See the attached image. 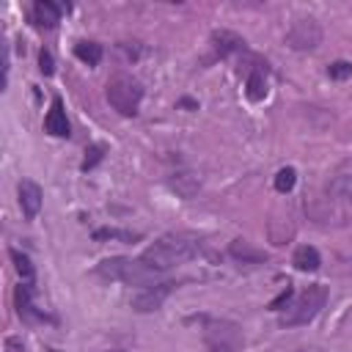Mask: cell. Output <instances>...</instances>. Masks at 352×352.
<instances>
[{
	"label": "cell",
	"instance_id": "obj_1",
	"mask_svg": "<svg viewBox=\"0 0 352 352\" xmlns=\"http://www.w3.org/2000/svg\"><path fill=\"white\" fill-rule=\"evenodd\" d=\"M198 250H201L198 236L179 231V234H165V236L154 239V242L140 253V261H143L151 272L160 275V272H165V270H170V267H176V264H184V261L195 258Z\"/></svg>",
	"mask_w": 352,
	"mask_h": 352
},
{
	"label": "cell",
	"instance_id": "obj_2",
	"mask_svg": "<svg viewBox=\"0 0 352 352\" xmlns=\"http://www.w3.org/2000/svg\"><path fill=\"white\" fill-rule=\"evenodd\" d=\"M330 292L324 283H311L305 292H300L289 305H286V314L280 316V324L283 327H300V324H308L319 316V311L324 308Z\"/></svg>",
	"mask_w": 352,
	"mask_h": 352
},
{
	"label": "cell",
	"instance_id": "obj_3",
	"mask_svg": "<svg viewBox=\"0 0 352 352\" xmlns=\"http://www.w3.org/2000/svg\"><path fill=\"white\" fill-rule=\"evenodd\" d=\"M96 272L107 280H121V283H129V286H148L157 278V272H151L140 258H126V256L104 258L96 267Z\"/></svg>",
	"mask_w": 352,
	"mask_h": 352
},
{
	"label": "cell",
	"instance_id": "obj_4",
	"mask_svg": "<svg viewBox=\"0 0 352 352\" xmlns=\"http://www.w3.org/2000/svg\"><path fill=\"white\" fill-rule=\"evenodd\" d=\"M107 102L113 110H118L121 116H138L140 102H143V85L140 80H135L132 74H116L107 80Z\"/></svg>",
	"mask_w": 352,
	"mask_h": 352
},
{
	"label": "cell",
	"instance_id": "obj_5",
	"mask_svg": "<svg viewBox=\"0 0 352 352\" xmlns=\"http://www.w3.org/2000/svg\"><path fill=\"white\" fill-rule=\"evenodd\" d=\"M286 41L292 50H300V52L316 50L322 41V28L314 16H297L286 30Z\"/></svg>",
	"mask_w": 352,
	"mask_h": 352
},
{
	"label": "cell",
	"instance_id": "obj_6",
	"mask_svg": "<svg viewBox=\"0 0 352 352\" xmlns=\"http://www.w3.org/2000/svg\"><path fill=\"white\" fill-rule=\"evenodd\" d=\"M176 283H170V280H165V283H148V286H143L135 297H132V308L135 311H140V314H148V311H157L162 302H165V297L170 294V289H173Z\"/></svg>",
	"mask_w": 352,
	"mask_h": 352
},
{
	"label": "cell",
	"instance_id": "obj_7",
	"mask_svg": "<svg viewBox=\"0 0 352 352\" xmlns=\"http://www.w3.org/2000/svg\"><path fill=\"white\" fill-rule=\"evenodd\" d=\"M16 192H19L22 214H25L28 220H33V217L41 212V201H44L41 187H38L33 179H22V182H19V187H16Z\"/></svg>",
	"mask_w": 352,
	"mask_h": 352
},
{
	"label": "cell",
	"instance_id": "obj_8",
	"mask_svg": "<svg viewBox=\"0 0 352 352\" xmlns=\"http://www.w3.org/2000/svg\"><path fill=\"white\" fill-rule=\"evenodd\" d=\"M44 129L50 135H55V138H69L72 135V124L66 118V110H63V99L60 96L52 99V104H50V110L44 116Z\"/></svg>",
	"mask_w": 352,
	"mask_h": 352
},
{
	"label": "cell",
	"instance_id": "obj_9",
	"mask_svg": "<svg viewBox=\"0 0 352 352\" xmlns=\"http://www.w3.org/2000/svg\"><path fill=\"white\" fill-rule=\"evenodd\" d=\"M63 8H69V6H58V3H52V0H36V3H33V11H30V14H33L36 28L52 30V28L60 22Z\"/></svg>",
	"mask_w": 352,
	"mask_h": 352
},
{
	"label": "cell",
	"instance_id": "obj_10",
	"mask_svg": "<svg viewBox=\"0 0 352 352\" xmlns=\"http://www.w3.org/2000/svg\"><path fill=\"white\" fill-rule=\"evenodd\" d=\"M212 47H214V52L220 58H228V55L245 50V38L239 33H234V30H214L212 33Z\"/></svg>",
	"mask_w": 352,
	"mask_h": 352
},
{
	"label": "cell",
	"instance_id": "obj_11",
	"mask_svg": "<svg viewBox=\"0 0 352 352\" xmlns=\"http://www.w3.org/2000/svg\"><path fill=\"white\" fill-rule=\"evenodd\" d=\"M16 314H19V319H28V322H41V319H47L44 314H38L36 311V305H33V283H19L16 286Z\"/></svg>",
	"mask_w": 352,
	"mask_h": 352
},
{
	"label": "cell",
	"instance_id": "obj_12",
	"mask_svg": "<svg viewBox=\"0 0 352 352\" xmlns=\"http://www.w3.org/2000/svg\"><path fill=\"white\" fill-rule=\"evenodd\" d=\"M228 253H231L236 261H242V264H264V261H267V253L258 250V248H253V245L245 242V239H234V242L228 245Z\"/></svg>",
	"mask_w": 352,
	"mask_h": 352
},
{
	"label": "cell",
	"instance_id": "obj_13",
	"mask_svg": "<svg viewBox=\"0 0 352 352\" xmlns=\"http://www.w3.org/2000/svg\"><path fill=\"white\" fill-rule=\"evenodd\" d=\"M292 264L300 270V272H316L322 267V256L314 245H300L292 256Z\"/></svg>",
	"mask_w": 352,
	"mask_h": 352
},
{
	"label": "cell",
	"instance_id": "obj_14",
	"mask_svg": "<svg viewBox=\"0 0 352 352\" xmlns=\"http://www.w3.org/2000/svg\"><path fill=\"white\" fill-rule=\"evenodd\" d=\"M267 69H253L250 74H248V82H245V94H248V99L250 102H261L264 96H267Z\"/></svg>",
	"mask_w": 352,
	"mask_h": 352
},
{
	"label": "cell",
	"instance_id": "obj_15",
	"mask_svg": "<svg viewBox=\"0 0 352 352\" xmlns=\"http://www.w3.org/2000/svg\"><path fill=\"white\" fill-rule=\"evenodd\" d=\"M168 184H170L179 195L190 198V195L201 187V176H195V173H190V170H179V173H173V176L168 179Z\"/></svg>",
	"mask_w": 352,
	"mask_h": 352
},
{
	"label": "cell",
	"instance_id": "obj_16",
	"mask_svg": "<svg viewBox=\"0 0 352 352\" xmlns=\"http://www.w3.org/2000/svg\"><path fill=\"white\" fill-rule=\"evenodd\" d=\"M8 256H11L14 270H16V275L22 278V283H33V280H36V267H33L30 256H28V253H22V250H16V248H11V250H8Z\"/></svg>",
	"mask_w": 352,
	"mask_h": 352
},
{
	"label": "cell",
	"instance_id": "obj_17",
	"mask_svg": "<svg viewBox=\"0 0 352 352\" xmlns=\"http://www.w3.org/2000/svg\"><path fill=\"white\" fill-rule=\"evenodd\" d=\"M74 55H77L82 63H88V66H99L104 50H102V44H96V41H77V44H74Z\"/></svg>",
	"mask_w": 352,
	"mask_h": 352
},
{
	"label": "cell",
	"instance_id": "obj_18",
	"mask_svg": "<svg viewBox=\"0 0 352 352\" xmlns=\"http://www.w3.org/2000/svg\"><path fill=\"white\" fill-rule=\"evenodd\" d=\"M94 239L102 242V239H118V242H135L140 239L138 231H121V228H96L94 231Z\"/></svg>",
	"mask_w": 352,
	"mask_h": 352
},
{
	"label": "cell",
	"instance_id": "obj_19",
	"mask_svg": "<svg viewBox=\"0 0 352 352\" xmlns=\"http://www.w3.org/2000/svg\"><path fill=\"white\" fill-rule=\"evenodd\" d=\"M275 190L278 192H292L294 190V184H297V170L292 168V165H286V168H280L278 173H275Z\"/></svg>",
	"mask_w": 352,
	"mask_h": 352
},
{
	"label": "cell",
	"instance_id": "obj_20",
	"mask_svg": "<svg viewBox=\"0 0 352 352\" xmlns=\"http://www.w3.org/2000/svg\"><path fill=\"white\" fill-rule=\"evenodd\" d=\"M327 190H330L333 195H338V198H346V201H352V173L336 176V179L327 184Z\"/></svg>",
	"mask_w": 352,
	"mask_h": 352
},
{
	"label": "cell",
	"instance_id": "obj_21",
	"mask_svg": "<svg viewBox=\"0 0 352 352\" xmlns=\"http://www.w3.org/2000/svg\"><path fill=\"white\" fill-rule=\"evenodd\" d=\"M327 77L330 80H346L352 77V60H336L327 66Z\"/></svg>",
	"mask_w": 352,
	"mask_h": 352
},
{
	"label": "cell",
	"instance_id": "obj_22",
	"mask_svg": "<svg viewBox=\"0 0 352 352\" xmlns=\"http://www.w3.org/2000/svg\"><path fill=\"white\" fill-rule=\"evenodd\" d=\"M102 154H104V146H99V143H96V146H91V148L85 151V160H82V170H91V168H94V165L102 160Z\"/></svg>",
	"mask_w": 352,
	"mask_h": 352
},
{
	"label": "cell",
	"instance_id": "obj_23",
	"mask_svg": "<svg viewBox=\"0 0 352 352\" xmlns=\"http://www.w3.org/2000/svg\"><path fill=\"white\" fill-rule=\"evenodd\" d=\"M292 300H294V289H292V286H286V289H283V292L270 302V311H280V305H289Z\"/></svg>",
	"mask_w": 352,
	"mask_h": 352
},
{
	"label": "cell",
	"instance_id": "obj_24",
	"mask_svg": "<svg viewBox=\"0 0 352 352\" xmlns=\"http://www.w3.org/2000/svg\"><path fill=\"white\" fill-rule=\"evenodd\" d=\"M38 69H41V74H47V77L55 72V66H52V52H50V50H41V52H38Z\"/></svg>",
	"mask_w": 352,
	"mask_h": 352
},
{
	"label": "cell",
	"instance_id": "obj_25",
	"mask_svg": "<svg viewBox=\"0 0 352 352\" xmlns=\"http://www.w3.org/2000/svg\"><path fill=\"white\" fill-rule=\"evenodd\" d=\"M118 50L124 52V60H138V55H140V47L135 44V47H129V41H121L118 44Z\"/></svg>",
	"mask_w": 352,
	"mask_h": 352
},
{
	"label": "cell",
	"instance_id": "obj_26",
	"mask_svg": "<svg viewBox=\"0 0 352 352\" xmlns=\"http://www.w3.org/2000/svg\"><path fill=\"white\" fill-rule=\"evenodd\" d=\"M292 352H322L319 346H297V349H292Z\"/></svg>",
	"mask_w": 352,
	"mask_h": 352
},
{
	"label": "cell",
	"instance_id": "obj_27",
	"mask_svg": "<svg viewBox=\"0 0 352 352\" xmlns=\"http://www.w3.org/2000/svg\"><path fill=\"white\" fill-rule=\"evenodd\" d=\"M212 352H231V346H217V349H212Z\"/></svg>",
	"mask_w": 352,
	"mask_h": 352
}]
</instances>
